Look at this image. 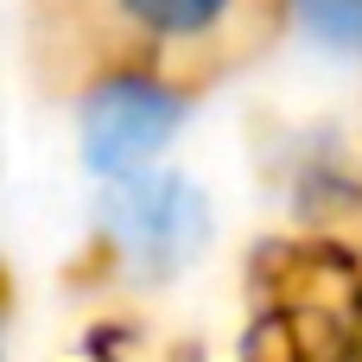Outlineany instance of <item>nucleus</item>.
<instances>
[{"mask_svg":"<svg viewBox=\"0 0 362 362\" xmlns=\"http://www.w3.org/2000/svg\"><path fill=\"white\" fill-rule=\"evenodd\" d=\"M235 0H121V13L140 25V32H159V38H197L210 32Z\"/></svg>","mask_w":362,"mask_h":362,"instance_id":"obj_4","label":"nucleus"},{"mask_svg":"<svg viewBox=\"0 0 362 362\" xmlns=\"http://www.w3.org/2000/svg\"><path fill=\"white\" fill-rule=\"evenodd\" d=\"M286 13L312 45L337 57H362V0H286Z\"/></svg>","mask_w":362,"mask_h":362,"instance_id":"obj_3","label":"nucleus"},{"mask_svg":"<svg viewBox=\"0 0 362 362\" xmlns=\"http://www.w3.org/2000/svg\"><path fill=\"white\" fill-rule=\"evenodd\" d=\"M102 216V235L146 274H172L197 255L204 229H210V210H204V191L178 172H140V178H121L102 191L95 204Z\"/></svg>","mask_w":362,"mask_h":362,"instance_id":"obj_2","label":"nucleus"},{"mask_svg":"<svg viewBox=\"0 0 362 362\" xmlns=\"http://www.w3.org/2000/svg\"><path fill=\"white\" fill-rule=\"evenodd\" d=\"M83 165L108 185L153 172V159L165 153V140L185 127V95H172L153 76H102L83 95Z\"/></svg>","mask_w":362,"mask_h":362,"instance_id":"obj_1","label":"nucleus"}]
</instances>
